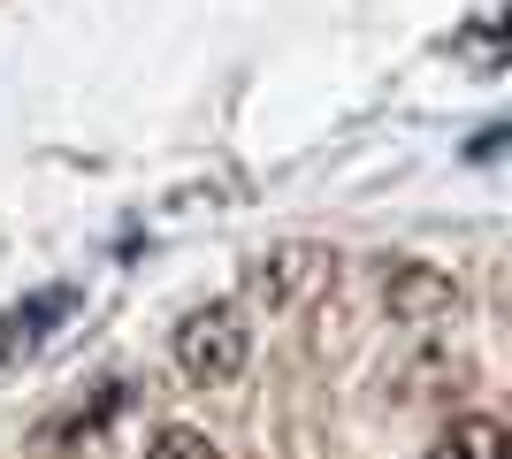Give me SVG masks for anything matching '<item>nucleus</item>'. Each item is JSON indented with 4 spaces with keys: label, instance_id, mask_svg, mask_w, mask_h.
I'll return each mask as SVG.
<instances>
[{
    "label": "nucleus",
    "instance_id": "nucleus-1",
    "mask_svg": "<svg viewBox=\"0 0 512 459\" xmlns=\"http://www.w3.org/2000/svg\"><path fill=\"white\" fill-rule=\"evenodd\" d=\"M169 352H176V368H184V383H199V391L237 383L245 360H253V322H245V306H230V299L192 306V314L176 322Z\"/></svg>",
    "mask_w": 512,
    "mask_h": 459
},
{
    "label": "nucleus",
    "instance_id": "nucleus-2",
    "mask_svg": "<svg viewBox=\"0 0 512 459\" xmlns=\"http://www.w3.org/2000/svg\"><path fill=\"white\" fill-rule=\"evenodd\" d=\"M329 284H337V253L329 245H268L237 276L253 314H306L314 299H329Z\"/></svg>",
    "mask_w": 512,
    "mask_h": 459
},
{
    "label": "nucleus",
    "instance_id": "nucleus-3",
    "mask_svg": "<svg viewBox=\"0 0 512 459\" xmlns=\"http://www.w3.org/2000/svg\"><path fill=\"white\" fill-rule=\"evenodd\" d=\"M383 306L398 329H444V322H459L467 291H459V276H444L428 261H398V268H383Z\"/></svg>",
    "mask_w": 512,
    "mask_h": 459
},
{
    "label": "nucleus",
    "instance_id": "nucleus-4",
    "mask_svg": "<svg viewBox=\"0 0 512 459\" xmlns=\"http://www.w3.org/2000/svg\"><path fill=\"white\" fill-rule=\"evenodd\" d=\"M69 306H77V291L54 284V291H39V299H23L16 314H0V360H16V352H39Z\"/></svg>",
    "mask_w": 512,
    "mask_h": 459
},
{
    "label": "nucleus",
    "instance_id": "nucleus-5",
    "mask_svg": "<svg viewBox=\"0 0 512 459\" xmlns=\"http://www.w3.org/2000/svg\"><path fill=\"white\" fill-rule=\"evenodd\" d=\"M428 459H512V437H505V421H490V414H459Z\"/></svg>",
    "mask_w": 512,
    "mask_h": 459
},
{
    "label": "nucleus",
    "instance_id": "nucleus-6",
    "mask_svg": "<svg viewBox=\"0 0 512 459\" xmlns=\"http://www.w3.org/2000/svg\"><path fill=\"white\" fill-rule=\"evenodd\" d=\"M146 459H222V452H214L199 429H161V437L146 444Z\"/></svg>",
    "mask_w": 512,
    "mask_h": 459
},
{
    "label": "nucleus",
    "instance_id": "nucleus-7",
    "mask_svg": "<svg viewBox=\"0 0 512 459\" xmlns=\"http://www.w3.org/2000/svg\"><path fill=\"white\" fill-rule=\"evenodd\" d=\"M505 138H512V131H505V123H490V131L474 138V146H467V153H474V161H490V153H497V146H505Z\"/></svg>",
    "mask_w": 512,
    "mask_h": 459
}]
</instances>
